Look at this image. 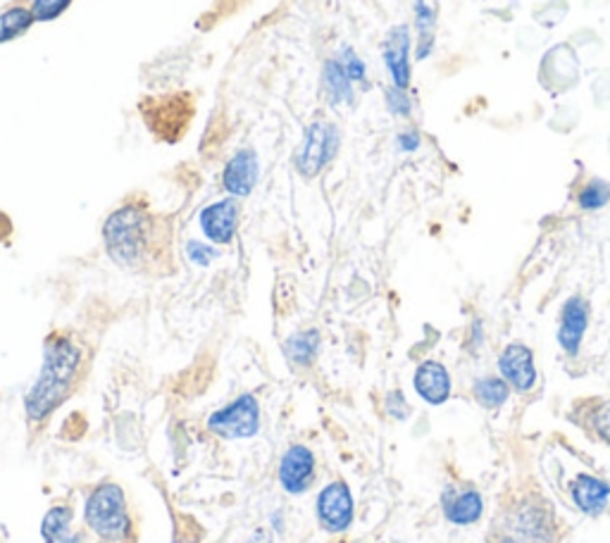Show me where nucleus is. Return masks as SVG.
Wrapping results in <instances>:
<instances>
[{"label":"nucleus","instance_id":"1","mask_svg":"<svg viewBox=\"0 0 610 543\" xmlns=\"http://www.w3.org/2000/svg\"><path fill=\"white\" fill-rule=\"evenodd\" d=\"M82 350L65 334H53L43 344L41 372L36 377L29 394L24 396V410L32 422H43L65 403L77 379Z\"/></svg>","mask_w":610,"mask_h":543},{"label":"nucleus","instance_id":"2","mask_svg":"<svg viewBox=\"0 0 610 543\" xmlns=\"http://www.w3.org/2000/svg\"><path fill=\"white\" fill-rule=\"evenodd\" d=\"M103 244L110 260L120 268L141 264L151 244V220L141 206H122L108 214L103 224Z\"/></svg>","mask_w":610,"mask_h":543},{"label":"nucleus","instance_id":"3","mask_svg":"<svg viewBox=\"0 0 610 543\" xmlns=\"http://www.w3.org/2000/svg\"><path fill=\"white\" fill-rule=\"evenodd\" d=\"M84 522L96 536L105 541H122L129 534L132 520L124 489L115 482H101L86 496Z\"/></svg>","mask_w":610,"mask_h":543},{"label":"nucleus","instance_id":"4","mask_svg":"<svg viewBox=\"0 0 610 543\" xmlns=\"http://www.w3.org/2000/svg\"><path fill=\"white\" fill-rule=\"evenodd\" d=\"M208 429L220 439L241 441L253 439L263 427V412H260V400L253 394H241L227 406H222L208 418Z\"/></svg>","mask_w":610,"mask_h":543},{"label":"nucleus","instance_id":"5","mask_svg":"<svg viewBox=\"0 0 610 543\" xmlns=\"http://www.w3.org/2000/svg\"><path fill=\"white\" fill-rule=\"evenodd\" d=\"M339 129L329 122H313L303 134V141L298 146L294 156V165L298 174L306 180H313L329 162L336 158L339 150Z\"/></svg>","mask_w":610,"mask_h":543},{"label":"nucleus","instance_id":"6","mask_svg":"<svg viewBox=\"0 0 610 543\" xmlns=\"http://www.w3.org/2000/svg\"><path fill=\"white\" fill-rule=\"evenodd\" d=\"M315 515L325 532L344 534L356 520V501L351 494V486L341 482V479L322 486L315 503Z\"/></svg>","mask_w":610,"mask_h":543},{"label":"nucleus","instance_id":"7","mask_svg":"<svg viewBox=\"0 0 610 543\" xmlns=\"http://www.w3.org/2000/svg\"><path fill=\"white\" fill-rule=\"evenodd\" d=\"M318 474L315 453L303 444H294L284 451L279 460V484L289 496H303L310 491Z\"/></svg>","mask_w":610,"mask_h":543},{"label":"nucleus","instance_id":"8","mask_svg":"<svg viewBox=\"0 0 610 543\" xmlns=\"http://www.w3.org/2000/svg\"><path fill=\"white\" fill-rule=\"evenodd\" d=\"M239 218H241L239 198L227 196L206 206L201 214H198V224H201V232L206 234L210 244L227 246L236 238V232H239Z\"/></svg>","mask_w":610,"mask_h":543},{"label":"nucleus","instance_id":"9","mask_svg":"<svg viewBox=\"0 0 610 543\" xmlns=\"http://www.w3.org/2000/svg\"><path fill=\"white\" fill-rule=\"evenodd\" d=\"M258 180H260V158L253 148L236 150L222 172L224 192L234 198L251 196Z\"/></svg>","mask_w":610,"mask_h":543},{"label":"nucleus","instance_id":"10","mask_svg":"<svg viewBox=\"0 0 610 543\" xmlns=\"http://www.w3.org/2000/svg\"><path fill=\"white\" fill-rule=\"evenodd\" d=\"M587 326H589V303L582 296L568 298L563 310H560V324H558V344L568 356H577L582 338L587 334Z\"/></svg>","mask_w":610,"mask_h":543},{"label":"nucleus","instance_id":"11","mask_svg":"<svg viewBox=\"0 0 610 543\" xmlns=\"http://www.w3.org/2000/svg\"><path fill=\"white\" fill-rule=\"evenodd\" d=\"M382 58L387 65L391 82L398 88L410 86V29L408 24H396V27L387 34L382 46Z\"/></svg>","mask_w":610,"mask_h":543},{"label":"nucleus","instance_id":"12","mask_svg":"<svg viewBox=\"0 0 610 543\" xmlns=\"http://www.w3.org/2000/svg\"><path fill=\"white\" fill-rule=\"evenodd\" d=\"M499 370L510 388L530 391L537 382V368H534V353L525 344H510L503 348L499 358Z\"/></svg>","mask_w":610,"mask_h":543},{"label":"nucleus","instance_id":"13","mask_svg":"<svg viewBox=\"0 0 610 543\" xmlns=\"http://www.w3.org/2000/svg\"><path fill=\"white\" fill-rule=\"evenodd\" d=\"M444 515L448 522H453L458 527L475 525L482 513H484V501L477 489H446L441 496Z\"/></svg>","mask_w":610,"mask_h":543},{"label":"nucleus","instance_id":"14","mask_svg":"<svg viewBox=\"0 0 610 543\" xmlns=\"http://www.w3.org/2000/svg\"><path fill=\"white\" fill-rule=\"evenodd\" d=\"M413 386L422 400H427L430 406H441L451 396V374L437 360H425L415 370Z\"/></svg>","mask_w":610,"mask_h":543},{"label":"nucleus","instance_id":"15","mask_svg":"<svg viewBox=\"0 0 610 543\" xmlns=\"http://www.w3.org/2000/svg\"><path fill=\"white\" fill-rule=\"evenodd\" d=\"M570 491H572V498H575L577 508L587 515L603 513L606 503L610 498V484L592 474H580L575 482H572Z\"/></svg>","mask_w":610,"mask_h":543},{"label":"nucleus","instance_id":"16","mask_svg":"<svg viewBox=\"0 0 610 543\" xmlns=\"http://www.w3.org/2000/svg\"><path fill=\"white\" fill-rule=\"evenodd\" d=\"M41 536L46 543H84V536L72 529L70 505H53L41 520Z\"/></svg>","mask_w":610,"mask_h":543},{"label":"nucleus","instance_id":"17","mask_svg":"<svg viewBox=\"0 0 610 543\" xmlns=\"http://www.w3.org/2000/svg\"><path fill=\"white\" fill-rule=\"evenodd\" d=\"M439 8L437 0H415V29H418V60H427L434 50V32H437Z\"/></svg>","mask_w":610,"mask_h":543},{"label":"nucleus","instance_id":"18","mask_svg":"<svg viewBox=\"0 0 610 543\" xmlns=\"http://www.w3.org/2000/svg\"><path fill=\"white\" fill-rule=\"evenodd\" d=\"M282 350H284V358L289 360L294 368H310L320 353V332L318 330L296 332L284 341Z\"/></svg>","mask_w":610,"mask_h":543},{"label":"nucleus","instance_id":"19","mask_svg":"<svg viewBox=\"0 0 610 543\" xmlns=\"http://www.w3.org/2000/svg\"><path fill=\"white\" fill-rule=\"evenodd\" d=\"M322 91H325L329 106H344L353 100V82L339 60H327L322 67Z\"/></svg>","mask_w":610,"mask_h":543},{"label":"nucleus","instance_id":"20","mask_svg":"<svg viewBox=\"0 0 610 543\" xmlns=\"http://www.w3.org/2000/svg\"><path fill=\"white\" fill-rule=\"evenodd\" d=\"M472 394L482 403L484 408H501L510 396V386L503 377H482L472 386Z\"/></svg>","mask_w":610,"mask_h":543},{"label":"nucleus","instance_id":"21","mask_svg":"<svg viewBox=\"0 0 610 543\" xmlns=\"http://www.w3.org/2000/svg\"><path fill=\"white\" fill-rule=\"evenodd\" d=\"M34 12L27 8H10L0 15V44L15 41L22 34H27L34 24Z\"/></svg>","mask_w":610,"mask_h":543},{"label":"nucleus","instance_id":"22","mask_svg":"<svg viewBox=\"0 0 610 543\" xmlns=\"http://www.w3.org/2000/svg\"><path fill=\"white\" fill-rule=\"evenodd\" d=\"M610 200V184L603 180H592L580 188L577 194V206L582 210H601Z\"/></svg>","mask_w":610,"mask_h":543},{"label":"nucleus","instance_id":"23","mask_svg":"<svg viewBox=\"0 0 610 543\" xmlns=\"http://www.w3.org/2000/svg\"><path fill=\"white\" fill-rule=\"evenodd\" d=\"M186 258H189L198 268H208L220 258V250L215 248V244H206V242H189L186 244Z\"/></svg>","mask_w":610,"mask_h":543},{"label":"nucleus","instance_id":"24","mask_svg":"<svg viewBox=\"0 0 610 543\" xmlns=\"http://www.w3.org/2000/svg\"><path fill=\"white\" fill-rule=\"evenodd\" d=\"M72 0H34L32 12L36 22H53L70 8Z\"/></svg>","mask_w":610,"mask_h":543},{"label":"nucleus","instance_id":"25","mask_svg":"<svg viewBox=\"0 0 610 543\" xmlns=\"http://www.w3.org/2000/svg\"><path fill=\"white\" fill-rule=\"evenodd\" d=\"M384 100H387V108L396 118H408L410 110H413V100H410L406 88L389 86L387 94H384Z\"/></svg>","mask_w":610,"mask_h":543},{"label":"nucleus","instance_id":"26","mask_svg":"<svg viewBox=\"0 0 610 543\" xmlns=\"http://www.w3.org/2000/svg\"><path fill=\"white\" fill-rule=\"evenodd\" d=\"M339 62L344 65V70H346V74H348V79H351L353 84H358V82H365V77H368V67H365V62H363V58H360L353 48H344L341 50V58H339Z\"/></svg>","mask_w":610,"mask_h":543},{"label":"nucleus","instance_id":"27","mask_svg":"<svg viewBox=\"0 0 610 543\" xmlns=\"http://www.w3.org/2000/svg\"><path fill=\"white\" fill-rule=\"evenodd\" d=\"M387 410H389L391 418H396V420L408 418L410 406L406 403V396L401 394V391H391V394L387 396Z\"/></svg>","mask_w":610,"mask_h":543},{"label":"nucleus","instance_id":"28","mask_svg":"<svg viewBox=\"0 0 610 543\" xmlns=\"http://www.w3.org/2000/svg\"><path fill=\"white\" fill-rule=\"evenodd\" d=\"M594 429H596V434H599L610 446V403H608V406H603L601 410H596Z\"/></svg>","mask_w":610,"mask_h":543},{"label":"nucleus","instance_id":"29","mask_svg":"<svg viewBox=\"0 0 610 543\" xmlns=\"http://www.w3.org/2000/svg\"><path fill=\"white\" fill-rule=\"evenodd\" d=\"M396 144H398V148L403 150V153H415V150H418L420 144H422V138H420V134H418L415 129H406V132L398 134Z\"/></svg>","mask_w":610,"mask_h":543},{"label":"nucleus","instance_id":"30","mask_svg":"<svg viewBox=\"0 0 610 543\" xmlns=\"http://www.w3.org/2000/svg\"><path fill=\"white\" fill-rule=\"evenodd\" d=\"M270 522H272V529H275V532H284V510L272 513Z\"/></svg>","mask_w":610,"mask_h":543}]
</instances>
